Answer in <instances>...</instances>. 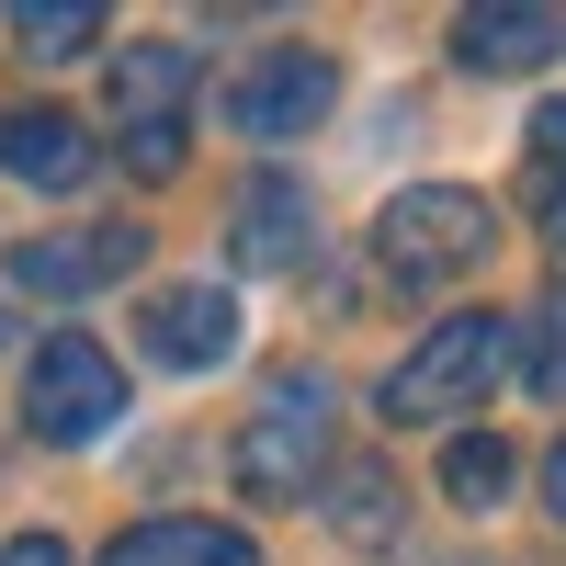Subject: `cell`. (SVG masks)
<instances>
[{"label":"cell","instance_id":"7c38bea8","mask_svg":"<svg viewBox=\"0 0 566 566\" xmlns=\"http://www.w3.org/2000/svg\"><path fill=\"white\" fill-rule=\"evenodd\" d=\"M103 566H261V544L227 522H136L103 544Z\"/></svg>","mask_w":566,"mask_h":566},{"label":"cell","instance_id":"8992f818","mask_svg":"<svg viewBox=\"0 0 566 566\" xmlns=\"http://www.w3.org/2000/svg\"><path fill=\"white\" fill-rule=\"evenodd\" d=\"M136 261H148V227H34V239L12 250V283L45 306H69V295H103V283H125Z\"/></svg>","mask_w":566,"mask_h":566},{"label":"cell","instance_id":"3957f363","mask_svg":"<svg viewBox=\"0 0 566 566\" xmlns=\"http://www.w3.org/2000/svg\"><path fill=\"white\" fill-rule=\"evenodd\" d=\"M114 419H125V363L91 340V328L34 340V363H23V431H34V442L80 453V442H103Z\"/></svg>","mask_w":566,"mask_h":566},{"label":"cell","instance_id":"8fae6325","mask_svg":"<svg viewBox=\"0 0 566 566\" xmlns=\"http://www.w3.org/2000/svg\"><path fill=\"white\" fill-rule=\"evenodd\" d=\"M555 45H566V12H533V0H499V12H464L453 23V57L464 69H499V80L544 69Z\"/></svg>","mask_w":566,"mask_h":566},{"label":"cell","instance_id":"277c9868","mask_svg":"<svg viewBox=\"0 0 566 566\" xmlns=\"http://www.w3.org/2000/svg\"><path fill=\"white\" fill-rule=\"evenodd\" d=\"M328 431H340L328 374H283V386L261 397V419L239 431V488L250 499H306L328 476Z\"/></svg>","mask_w":566,"mask_h":566},{"label":"cell","instance_id":"9a60e30c","mask_svg":"<svg viewBox=\"0 0 566 566\" xmlns=\"http://www.w3.org/2000/svg\"><path fill=\"white\" fill-rule=\"evenodd\" d=\"M522 386L566 408V295H544V306L522 317Z\"/></svg>","mask_w":566,"mask_h":566},{"label":"cell","instance_id":"ffe728a7","mask_svg":"<svg viewBox=\"0 0 566 566\" xmlns=\"http://www.w3.org/2000/svg\"><path fill=\"white\" fill-rule=\"evenodd\" d=\"M0 340H12V317H0Z\"/></svg>","mask_w":566,"mask_h":566},{"label":"cell","instance_id":"6da1fadb","mask_svg":"<svg viewBox=\"0 0 566 566\" xmlns=\"http://www.w3.org/2000/svg\"><path fill=\"white\" fill-rule=\"evenodd\" d=\"M488 250H499V216H488V193H464V181H419V193H397L374 216V272H386L397 295H442V283L476 272Z\"/></svg>","mask_w":566,"mask_h":566},{"label":"cell","instance_id":"52a82bcc","mask_svg":"<svg viewBox=\"0 0 566 566\" xmlns=\"http://www.w3.org/2000/svg\"><path fill=\"white\" fill-rule=\"evenodd\" d=\"M136 340H148V363H170V374H216L239 352V295H227V283H159L148 317H136Z\"/></svg>","mask_w":566,"mask_h":566},{"label":"cell","instance_id":"ac0fdd59","mask_svg":"<svg viewBox=\"0 0 566 566\" xmlns=\"http://www.w3.org/2000/svg\"><path fill=\"white\" fill-rule=\"evenodd\" d=\"M0 566H69V544H57V533H23V544L0 555Z\"/></svg>","mask_w":566,"mask_h":566},{"label":"cell","instance_id":"2e32d148","mask_svg":"<svg viewBox=\"0 0 566 566\" xmlns=\"http://www.w3.org/2000/svg\"><path fill=\"white\" fill-rule=\"evenodd\" d=\"M328 510H340V533H386V476H374V464H363V476H340V499H328Z\"/></svg>","mask_w":566,"mask_h":566},{"label":"cell","instance_id":"5b68a950","mask_svg":"<svg viewBox=\"0 0 566 566\" xmlns=\"http://www.w3.org/2000/svg\"><path fill=\"white\" fill-rule=\"evenodd\" d=\"M328 103H340V69H328L317 45H272V57H250L239 80H227V125L261 136V148H283V136H317Z\"/></svg>","mask_w":566,"mask_h":566},{"label":"cell","instance_id":"7a4b0ae2","mask_svg":"<svg viewBox=\"0 0 566 566\" xmlns=\"http://www.w3.org/2000/svg\"><path fill=\"white\" fill-rule=\"evenodd\" d=\"M499 363H510V317H499V306H453V317H431V340L386 374V397H374V408H386L397 431H442L453 408H488Z\"/></svg>","mask_w":566,"mask_h":566},{"label":"cell","instance_id":"e0dca14e","mask_svg":"<svg viewBox=\"0 0 566 566\" xmlns=\"http://www.w3.org/2000/svg\"><path fill=\"white\" fill-rule=\"evenodd\" d=\"M533 181H566V103L533 114Z\"/></svg>","mask_w":566,"mask_h":566},{"label":"cell","instance_id":"5bb4252c","mask_svg":"<svg viewBox=\"0 0 566 566\" xmlns=\"http://www.w3.org/2000/svg\"><path fill=\"white\" fill-rule=\"evenodd\" d=\"M12 45L23 57H91V45H103V0H23Z\"/></svg>","mask_w":566,"mask_h":566},{"label":"cell","instance_id":"ba28073f","mask_svg":"<svg viewBox=\"0 0 566 566\" xmlns=\"http://www.w3.org/2000/svg\"><path fill=\"white\" fill-rule=\"evenodd\" d=\"M91 159H103V148H91V125H80V114H45V103L0 114V170L34 181V193H80Z\"/></svg>","mask_w":566,"mask_h":566},{"label":"cell","instance_id":"d6986e66","mask_svg":"<svg viewBox=\"0 0 566 566\" xmlns=\"http://www.w3.org/2000/svg\"><path fill=\"white\" fill-rule=\"evenodd\" d=\"M544 510H555V522H566V442L544 453Z\"/></svg>","mask_w":566,"mask_h":566},{"label":"cell","instance_id":"4fadbf2b","mask_svg":"<svg viewBox=\"0 0 566 566\" xmlns=\"http://www.w3.org/2000/svg\"><path fill=\"white\" fill-rule=\"evenodd\" d=\"M510 476H522V464H510L499 431H453V442H442V499H453V510H499Z\"/></svg>","mask_w":566,"mask_h":566},{"label":"cell","instance_id":"30bf717a","mask_svg":"<svg viewBox=\"0 0 566 566\" xmlns=\"http://www.w3.org/2000/svg\"><path fill=\"white\" fill-rule=\"evenodd\" d=\"M306 250H317V205H306V181L261 170L250 193H239V261H250V272H295Z\"/></svg>","mask_w":566,"mask_h":566},{"label":"cell","instance_id":"9c48e42d","mask_svg":"<svg viewBox=\"0 0 566 566\" xmlns=\"http://www.w3.org/2000/svg\"><path fill=\"white\" fill-rule=\"evenodd\" d=\"M181 103H193V45L181 34H148L114 57V125L148 136V125H181Z\"/></svg>","mask_w":566,"mask_h":566}]
</instances>
